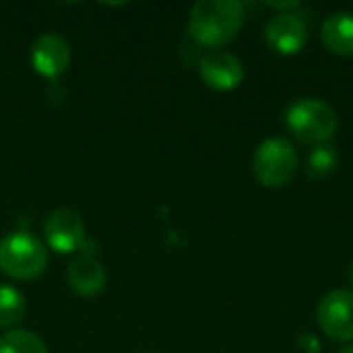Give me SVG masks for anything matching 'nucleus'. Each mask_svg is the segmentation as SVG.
Returning <instances> with one entry per match:
<instances>
[{
    "mask_svg": "<svg viewBox=\"0 0 353 353\" xmlns=\"http://www.w3.org/2000/svg\"><path fill=\"white\" fill-rule=\"evenodd\" d=\"M298 151L288 139H267L252 157V174L267 188L285 186L298 172Z\"/></svg>",
    "mask_w": 353,
    "mask_h": 353,
    "instance_id": "obj_4",
    "label": "nucleus"
},
{
    "mask_svg": "<svg viewBox=\"0 0 353 353\" xmlns=\"http://www.w3.org/2000/svg\"><path fill=\"white\" fill-rule=\"evenodd\" d=\"M285 126L304 145L329 143L339 126L335 110L319 97H300L285 112Z\"/></svg>",
    "mask_w": 353,
    "mask_h": 353,
    "instance_id": "obj_2",
    "label": "nucleus"
},
{
    "mask_svg": "<svg viewBox=\"0 0 353 353\" xmlns=\"http://www.w3.org/2000/svg\"><path fill=\"white\" fill-rule=\"evenodd\" d=\"M316 323L329 339L353 341V290H333L323 296L316 306Z\"/></svg>",
    "mask_w": 353,
    "mask_h": 353,
    "instance_id": "obj_5",
    "label": "nucleus"
},
{
    "mask_svg": "<svg viewBox=\"0 0 353 353\" xmlns=\"http://www.w3.org/2000/svg\"><path fill=\"white\" fill-rule=\"evenodd\" d=\"M339 353H353V345H347V347H343Z\"/></svg>",
    "mask_w": 353,
    "mask_h": 353,
    "instance_id": "obj_17",
    "label": "nucleus"
},
{
    "mask_svg": "<svg viewBox=\"0 0 353 353\" xmlns=\"http://www.w3.org/2000/svg\"><path fill=\"white\" fill-rule=\"evenodd\" d=\"M31 64L46 79H58L68 70L70 46L58 33H41L31 46Z\"/></svg>",
    "mask_w": 353,
    "mask_h": 353,
    "instance_id": "obj_9",
    "label": "nucleus"
},
{
    "mask_svg": "<svg viewBox=\"0 0 353 353\" xmlns=\"http://www.w3.org/2000/svg\"><path fill=\"white\" fill-rule=\"evenodd\" d=\"M46 242L52 250L60 254H70L81 250L85 240V223L81 215L72 209H56L48 215L43 225Z\"/></svg>",
    "mask_w": 353,
    "mask_h": 353,
    "instance_id": "obj_6",
    "label": "nucleus"
},
{
    "mask_svg": "<svg viewBox=\"0 0 353 353\" xmlns=\"http://www.w3.org/2000/svg\"><path fill=\"white\" fill-rule=\"evenodd\" d=\"M48 248L27 232H12L0 240V271L12 279L29 281L43 273Z\"/></svg>",
    "mask_w": 353,
    "mask_h": 353,
    "instance_id": "obj_3",
    "label": "nucleus"
},
{
    "mask_svg": "<svg viewBox=\"0 0 353 353\" xmlns=\"http://www.w3.org/2000/svg\"><path fill=\"white\" fill-rule=\"evenodd\" d=\"M325 48L339 56H353V12L339 10L325 19L321 27Z\"/></svg>",
    "mask_w": 353,
    "mask_h": 353,
    "instance_id": "obj_11",
    "label": "nucleus"
},
{
    "mask_svg": "<svg viewBox=\"0 0 353 353\" xmlns=\"http://www.w3.org/2000/svg\"><path fill=\"white\" fill-rule=\"evenodd\" d=\"M244 25V4L238 0H201L188 17L190 37L207 48H221L236 39Z\"/></svg>",
    "mask_w": 353,
    "mask_h": 353,
    "instance_id": "obj_1",
    "label": "nucleus"
},
{
    "mask_svg": "<svg viewBox=\"0 0 353 353\" xmlns=\"http://www.w3.org/2000/svg\"><path fill=\"white\" fill-rule=\"evenodd\" d=\"M66 281L74 294L91 298L99 294L105 285V271L101 263L91 254H81L74 259L66 271Z\"/></svg>",
    "mask_w": 353,
    "mask_h": 353,
    "instance_id": "obj_10",
    "label": "nucleus"
},
{
    "mask_svg": "<svg viewBox=\"0 0 353 353\" xmlns=\"http://www.w3.org/2000/svg\"><path fill=\"white\" fill-rule=\"evenodd\" d=\"M0 353H48V350L35 333L14 329L0 337Z\"/></svg>",
    "mask_w": 353,
    "mask_h": 353,
    "instance_id": "obj_13",
    "label": "nucleus"
},
{
    "mask_svg": "<svg viewBox=\"0 0 353 353\" xmlns=\"http://www.w3.org/2000/svg\"><path fill=\"white\" fill-rule=\"evenodd\" d=\"M265 39L271 50L290 56L298 54L308 41L306 23L296 12H277L267 21Z\"/></svg>",
    "mask_w": 353,
    "mask_h": 353,
    "instance_id": "obj_8",
    "label": "nucleus"
},
{
    "mask_svg": "<svg viewBox=\"0 0 353 353\" xmlns=\"http://www.w3.org/2000/svg\"><path fill=\"white\" fill-rule=\"evenodd\" d=\"M298 343H300V347L306 353H319V347H321L319 339H316L314 335H310V333L300 335V337H298Z\"/></svg>",
    "mask_w": 353,
    "mask_h": 353,
    "instance_id": "obj_15",
    "label": "nucleus"
},
{
    "mask_svg": "<svg viewBox=\"0 0 353 353\" xmlns=\"http://www.w3.org/2000/svg\"><path fill=\"white\" fill-rule=\"evenodd\" d=\"M199 72L203 83L215 91H232L244 81L242 60L225 50H213L205 54L201 58Z\"/></svg>",
    "mask_w": 353,
    "mask_h": 353,
    "instance_id": "obj_7",
    "label": "nucleus"
},
{
    "mask_svg": "<svg viewBox=\"0 0 353 353\" xmlns=\"http://www.w3.org/2000/svg\"><path fill=\"white\" fill-rule=\"evenodd\" d=\"M350 281H352V283H353V263H352V265H350Z\"/></svg>",
    "mask_w": 353,
    "mask_h": 353,
    "instance_id": "obj_18",
    "label": "nucleus"
},
{
    "mask_svg": "<svg viewBox=\"0 0 353 353\" xmlns=\"http://www.w3.org/2000/svg\"><path fill=\"white\" fill-rule=\"evenodd\" d=\"M25 300L21 292L8 285H0V329H10L21 323L25 316Z\"/></svg>",
    "mask_w": 353,
    "mask_h": 353,
    "instance_id": "obj_14",
    "label": "nucleus"
},
{
    "mask_svg": "<svg viewBox=\"0 0 353 353\" xmlns=\"http://www.w3.org/2000/svg\"><path fill=\"white\" fill-rule=\"evenodd\" d=\"M337 163H339V151L331 143H325L310 151L306 159V172L312 180H325L335 172Z\"/></svg>",
    "mask_w": 353,
    "mask_h": 353,
    "instance_id": "obj_12",
    "label": "nucleus"
},
{
    "mask_svg": "<svg viewBox=\"0 0 353 353\" xmlns=\"http://www.w3.org/2000/svg\"><path fill=\"white\" fill-rule=\"evenodd\" d=\"M269 6H273V8H285L288 12L292 10V8H296V6H300L298 2H269Z\"/></svg>",
    "mask_w": 353,
    "mask_h": 353,
    "instance_id": "obj_16",
    "label": "nucleus"
}]
</instances>
